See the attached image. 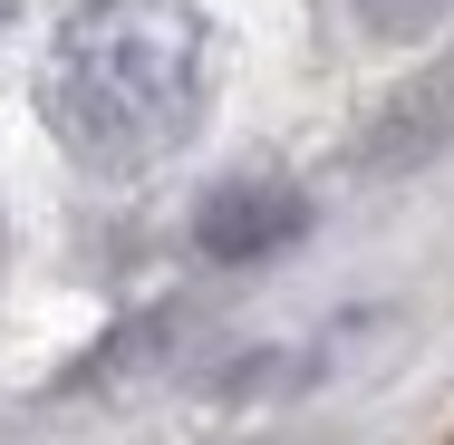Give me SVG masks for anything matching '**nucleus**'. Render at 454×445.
I'll use <instances>...</instances> for the list:
<instances>
[{"mask_svg":"<svg viewBox=\"0 0 454 445\" xmlns=\"http://www.w3.org/2000/svg\"><path fill=\"white\" fill-rule=\"evenodd\" d=\"M213 29L193 0H78L39 59V116L97 175H145L203 126Z\"/></svg>","mask_w":454,"mask_h":445,"instance_id":"obj_1","label":"nucleus"},{"mask_svg":"<svg viewBox=\"0 0 454 445\" xmlns=\"http://www.w3.org/2000/svg\"><path fill=\"white\" fill-rule=\"evenodd\" d=\"M309 233V194L280 175H232L193 203V252L203 262H271Z\"/></svg>","mask_w":454,"mask_h":445,"instance_id":"obj_2","label":"nucleus"},{"mask_svg":"<svg viewBox=\"0 0 454 445\" xmlns=\"http://www.w3.org/2000/svg\"><path fill=\"white\" fill-rule=\"evenodd\" d=\"M358 10H367L377 39H426V29L445 20V0H358Z\"/></svg>","mask_w":454,"mask_h":445,"instance_id":"obj_3","label":"nucleus"},{"mask_svg":"<svg viewBox=\"0 0 454 445\" xmlns=\"http://www.w3.org/2000/svg\"><path fill=\"white\" fill-rule=\"evenodd\" d=\"M10 10H20V0H0V20H10Z\"/></svg>","mask_w":454,"mask_h":445,"instance_id":"obj_4","label":"nucleus"}]
</instances>
